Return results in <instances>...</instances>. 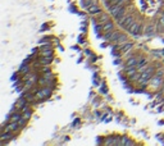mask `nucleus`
<instances>
[{"label":"nucleus","mask_w":164,"mask_h":146,"mask_svg":"<svg viewBox=\"0 0 164 146\" xmlns=\"http://www.w3.org/2000/svg\"><path fill=\"white\" fill-rule=\"evenodd\" d=\"M154 74H155V68L153 65H148V68L141 73V77H140V80H139V85L145 86V85H148V83H150Z\"/></svg>","instance_id":"f257e3e1"},{"label":"nucleus","mask_w":164,"mask_h":146,"mask_svg":"<svg viewBox=\"0 0 164 146\" xmlns=\"http://www.w3.org/2000/svg\"><path fill=\"white\" fill-rule=\"evenodd\" d=\"M135 16H133L132 13H127L126 14V17H124V19H123V22H122V25H121V27L119 28H122V29H124V31H128L130 29V27L133 25V22H135Z\"/></svg>","instance_id":"f03ea898"},{"label":"nucleus","mask_w":164,"mask_h":146,"mask_svg":"<svg viewBox=\"0 0 164 146\" xmlns=\"http://www.w3.org/2000/svg\"><path fill=\"white\" fill-rule=\"evenodd\" d=\"M21 130H22V127L19 126L18 122H10L9 121V123H7V124H4V126H3V131H4V132L18 133Z\"/></svg>","instance_id":"7ed1b4c3"},{"label":"nucleus","mask_w":164,"mask_h":146,"mask_svg":"<svg viewBox=\"0 0 164 146\" xmlns=\"http://www.w3.org/2000/svg\"><path fill=\"white\" fill-rule=\"evenodd\" d=\"M141 31H142V25L140 22H137V21H135L133 22V25L130 27V29H128V34L130 35H132V36H139L140 34H141Z\"/></svg>","instance_id":"20e7f679"},{"label":"nucleus","mask_w":164,"mask_h":146,"mask_svg":"<svg viewBox=\"0 0 164 146\" xmlns=\"http://www.w3.org/2000/svg\"><path fill=\"white\" fill-rule=\"evenodd\" d=\"M110 17H112V14H110V13H100V14H97L96 23H97V25H100V26L105 25L108 21H110Z\"/></svg>","instance_id":"39448f33"},{"label":"nucleus","mask_w":164,"mask_h":146,"mask_svg":"<svg viewBox=\"0 0 164 146\" xmlns=\"http://www.w3.org/2000/svg\"><path fill=\"white\" fill-rule=\"evenodd\" d=\"M16 138V133L13 132H4L1 131V135H0V144H5L7 141H10V140Z\"/></svg>","instance_id":"423d86ee"},{"label":"nucleus","mask_w":164,"mask_h":146,"mask_svg":"<svg viewBox=\"0 0 164 146\" xmlns=\"http://www.w3.org/2000/svg\"><path fill=\"white\" fill-rule=\"evenodd\" d=\"M115 29V23L113 22L112 19L108 21V22L105 23V25H103V27H101V31L104 32V34H108V32H112Z\"/></svg>","instance_id":"0eeeda50"},{"label":"nucleus","mask_w":164,"mask_h":146,"mask_svg":"<svg viewBox=\"0 0 164 146\" xmlns=\"http://www.w3.org/2000/svg\"><path fill=\"white\" fill-rule=\"evenodd\" d=\"M122 8H123V5H122V4H118V3H117V4L112 5V7L109 8V13L112 14L113 18H115V17H117V14L122 10Z\"/></svg>","instance_id":"6e6552de"},{"label":"nucleus","mask_w":164,"mask_h":146,"mask_svg":"<svg viewBox=\"0 0 164 146\" xmlns=\"http://www.w3.org/2000/svg\"><path fill=\"white\" fill-rule=\"evenodd\" d=\"M133 47V42H131V41H128V42L123 44V45H121V47H119V53H122V54H124V53L130 51L131 49Z\"/></svg>","instance_id":"1a4fd4ad"},{"label":"nucleus","mask_w":164,"mask_h":146,"mask_svg":"<svg viewBox=\"0 0 164 146\" xmlns=\"http://www.w3.org/2000/svg\"><path fill=\"white\" fill-rule=\"evenodd\" d=\"M27 103H28V101H27V99H26V97H21V99H18V100H17V103L14 104V108H16L17 110H18V109H22L23 106L27 105Z\"/></svg>","instance_id":"9d476101"},{"label":"nucleus","mask_w":164,"mask_h":146,"mask_svg":"<svg viewBox=\"0 0 164 146\" xmlns=\"http://www.w3.org/2000/svg\"><path fill=\"white\" fill-rule=\"evenodd\" d=\"M89 13L92 14V16H95V14H100L101 13V8L96 4H92V5L89 7Z\"/></svg>","instance_id":"9b49d317"},{"label":"nucleus","mask_w":164,"mask_h":146,"mask_svg":"<svg viewBox=\"0 0 164 146\" xmlns=\"http://www.w3.org/2000/svg\"><path fill=\"white\" fill-rule=\"evenodd\" d=\"M140 59L136 58V56H131V58H128V60L126 62V67H136L137 63H139Z\"/></svg>","instance_id":"f8f14e48"},{"label":"nucleus","mask_w":164,"mask_h":146,"mask_svg":"<svg viewBox=\"0 0 164 146\" xmlns=\"http://www.w3.org/2000/svg\"><path fill=\"white\" fill-rule=\"evenodd\" d=\"M126 42H128V36L126 34H122L121 37H119L114 44H115V45H118V46H121V45H123V44H126Z\"/></svg>","instance_id":"ddd939ff"},{"label":"nucleus","mask_w":164,"mask_h":146,"mask_svg":"<svg viewBox=\"0 0 164 146\" xmlns=\"http://www.w3.org/2000/svg\"><path fill=\"white\" fill-rule=\"evenodd\" d=\"M22 112H13L12 113V115H10V119H8V121H10V122H18L21 118H22Z\"/></svg>","instance_id":"4468645a"},{"label":"nucleus","mask_w":164,"mask_h":146,"mask_svg":"<svg viewBox=\"0 0 164 146\" xmlns=\"http://www.w3.org/2000/svg\"><path fill=\"white\" fill-rule=\"evenodd\" d=\"M40 56H53V46L51 47H45V49H41Z\"/></svg>","instance_id":"2eb2a0df"},{"label":"nucleus","mask_w":164,"mask_h":146,"mask_svg":"<svg viewBox=\"0 0 164 146\" xmlns=\"http://www.w3.org/2000/svg\"><path fill=\"white\" fill-rule=\"evenodd\" d=\"M124 72H126V74L128 77H131V76H133L135 73L139 72V71H137V67H127L126 69H124Z\"/></svg>","instance_id":"dca6fc26"},{"label":"nucleus","mask_w":164,"mask_h":146,"mask_svg":"<svg viewBox=\"0 0 164 146\" xmlns=\"http://www.w3.org/2000/svg\"><path fill=\"white\" fill-rule=\"evenodd\" d=\"M41 91H43V94H44V96H45V99H46V97H49V96H51V94H53L51 87H43V88H41Z\"/></svg>","instance_id":"f3484780"},{"label":"nucleus","mask_w":164,"mask_h":146,"mask_svg":"<svg viewBox=\"0 0 164 146\" xmlns=\"http://www.w3.org/2000/svg\"><path fill=\"white\" fill-rule=\"evenodd\" d=\"M30 68H31V67H30L27 63H25V65H22V68L19 69V72L22 74H27V73H30V71H31Z\"/></svg>","instance_id":"a211bd4d"},{"label":"nucleus","mask_w":164,"mask_h":146,"mask_svg":"<svg viewBox=\"0 0 164 146\" xmlns=\"http://www.w3.org/2000/svg\"><path fill=\"white\" fill-rule=\"evenodd\" d=\"M27 122H28V119H27V118H25V117L22 115V118H21L19 121H18V123H19V126L23 128V127L26 126V124H27Z\"/></svg>","instance_id":"6ab92c4d"},{"label":"nucleus","mask_w":164,"mask_h":146,"mask_svg":"<svg viewBox=\"0 0 164 146\" xmlns=\"http://www.w3.org/2000/svg\"><path fill=\"white\" fill-rule=\"evenodd\" d=\"M159 25H160V26H164V13L159 17Z\"/></svg>","instance_id":"aec40b11"},{"label":"nucleus","mask_w":164,"mask_h":146,"mask_svg":"<svg viewBox=\"0 0 164 146\" xmlns=\"http://www.w3.org/2000/svg\"><path fill=\"white\" fill-rule=\"evenodd\" d=\"M153 29H154V26H153V25H150V26H148V28L145 29V32H146V34H149V32H151Z\"/></svg>","instance_id":"412c9836"},{"label":"nucleus","mask_w":164,"mask_h":146,"mask_svg":"<svg viewBox=\"0 0 164 146\" xmlns=\"http://www.w3.org/2000/svg\"><path fill=\"white\" fill-rule=\"evenodd\" d=\"M163 92H164V86H163Z\"/></svg>","instance_id":"4be33fe9"}]
</instances>
